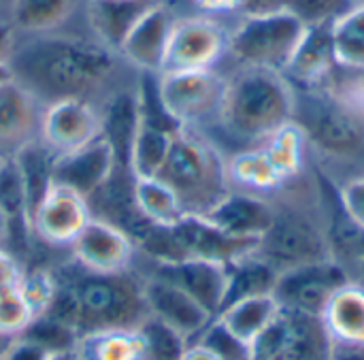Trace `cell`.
<instances>
[{
    "instance_id": "6da1fadb",
    "label": "cell",
    "mask_w": 364,
    "mask_h": 360,
    "mask_svg": "<svg viewBox=\"0 0 364 360\" xmlns=\"http://www.w3.org/2000/svg\"><path fill=\"white\" fill-rule=\"evenodd\" d=\"M124 60L94 36L43 32L15 34L11 77L43 107L64 98H92L111 85Z\"/></svg>"
},
{
    "instance_id": "7a4b0ae2",
    "label": "cell",
    "mask_w": 364,
    "mask_h": 360,
    "mask_svg": "<svg viewBox=\"0 0 364 360\" xmlns=\"http://www.w3.org/2000/svg\"><path fill=\"white\" fill-rule=\"evenodd\" d=\"M55 290L47 316L60 320L81 339L136 329L147 316L143 277L130 269L119 273H96L79 263L51 269Z\"/></svg>"
},
{
    "instance_id": "3957f363",
    "label": "cell",
    "mask_w": 364,
    "mask_h": 360,
    "mask_svg": "<svg viewBox=\"0 0 364 360\" xmlns=\"http://www.w3.org/2000/svg\"><path fill=\"white\" fill-rule=\"evenodd\" d=\"M294 124L309 162L335 186L364 177V109L331 85L294 88Z\"/></svg>"
},
{
    "instance_id": "277c9868",
    "label": "cell",
    "mask_w": 364,
    "mask_h": 360,
    "mask_svg": "<svg viewBox=\"0 0 364 360\" xmlns=\"http://www.w3.org/2000/svg\"><path fill=\"white\" fill-rule=\"evenodd\" d=\"M273 205V224L258 243L256 254L277 273L331 260L326 235L322 179L318 169L309 166L269 194Z\"/></svg>"
},
{
    "instance_id": "5b68a950",
    "label": "cell",
    "mask_w": 364,
    "mask_h": 360,
    "mask_svg": "<svg viewBox=\"0 0 364 360\" xmlns=\"http://www.w3.org/2000/svg\"><path fill=\"white\" fill-rule=\"evenodd\" d=\"M296 90L284 73L235 68L215 128L239 145L256 147L294 122Z\"/></svg>"
},
{
    "instance_id": "8992f818",
    "label": "cell",
    "mask_w": 364,
    "mask_h": 360,
    "mask_svg": "<svg viewBox=\"0 0 364 360\" xmlns=\"http://www.w3.org/2000/svg\"><path fill=\"white\" fill-rule=\"evenodd\" d=\"M177 196L186 216H207L230 190L228 154L196 128H177L156 175Z\"/></svg>"
},
{
    "instance_id": "52a82bcc",
    "label": "cell",
    "mask_w": 364,
    "mask_h": 360,
    "mask_svg": "<svg viewBox=\"0 0 364 360\" xmlns=\"http://www.w3.org/2000/svg\"><path fill=\"white\" fill-rule=\"evenodd\" d=\"M307 26L290 11L239 17L230 30L228 55L235 68H264L284 73L294 58Z\"/></svg>"
},
{
    "instance_id": "ba28073f",
    "label": "cell",
    "mask_w": 364,
    "mask_h": 360,
    "mask_svg": "<svg viewBox=\"0 0 364 360\" xmlns=\"http://www.w3.org/2000/svg\"><path fill=\"white\" fill-rule=\"evenodd\" d=\"M228 75L218 68L164 70L156 77L158 100L164 113L181 128L218 124L226 96Z\"/></svg>"
},
{
    "instance_id": "9c48e42d",
    "label": "cell",
    "mask_w": 364,
    "mask_h": 360,
    "mask_svg": "<svg viewBox=\"0 0 364 360\" xmlns=\"http://www.w3.org/2000/svg\"><path fill=\"white\" fill-rule=\"evenodd\" d=\"M333 339L320 316L282 309L250 344V360H331Z\"/></svg>"
},
{
    "instance_id": "30bf717a",
    "label": "cell",
    "mask_w": 364,
    "mask_h": 360,
    "mask_svg": "<svg viewBox=\"0 0 364 360\" xmlns=\"http://www.w3.org/2000/svg\"><path fill=\"white\" fill-rule=\"evenodd\" d=\"M352 280V273L331 258L279 273L273 297L282 309L322 318L335 292H339Z\"/></svg>"
},
{
    "instance_id": "8fae6325",
    "label": "cell",
    "mask_w": 364,
    "mask_h": 360,
    "mask_svg": "<svg viewBox=\"0 0 364 360\" xmlns=\"http://www.w3.org/2000/svg\"><path fill=\"white\" fill-rule=\"evenodd\" d=\"M228 38L230 30L215 17H181L175 21L171 32L164 70L218 68V64L228 55Z\"/></svg>"
},
{
    "instance_id": "7c38bea8",
    "label": "cell",
    "mask_w": 364,
    "mask_h": 360,
    "mask_svg": "<svg viewBox=\"0 0 364 360\" xmlns=\"http://www.w3.org/2000/svg\"><path fill=\"white\" fill-rule=\"evenodd\" d=\"M90 220L87 198L64 184L51 181L30 216V233L51 248H70Z\"/></svg>"
},
{
    "instance_id": "4fadbf2b",
    "label": "cell",
    "mask_w": 364,
    "mask_h": 360,
    "mask_svg": "<svg viewBox=\"0 0 364 360\" xmlns=\"http://www.w3.org/2000/svg\"><path fill=\"white\" fill-rule=\"evenodd\" d=\"M168 228L175 248V260H211L232 265L254 254L260 243L256 239L232 237L203 216H183Z\"/></svg>"
},
{
    "instance_id": "5bb4252c",
    "label": "cell",
    "mask_w": 364,
    "mask_h": 360,
    "mask_svg": "<svg viewBox=\"0 0 364 360\" xmlns=\"http://www.w3.org/2000/svg\"><path fill=\"white\" fill-rule=\"evenodd\" d=\"M100 111L87 98H64L43 107L38 139L55 154L75 152L100 137Z\"/></svg>"
},
{
    "instance_id": "9a60e30c",
    "label": "cell",
    "mask_w": 364,
    "mask_h": 360,
    "mask_svg": "<svg viewBox=\"0 0 364 360\" xmlns=\"http://www.w3.org/2000/svg\"><path fill=\"white\" fill-rule=\"evenodd\" d=\"M175 21L173 11L162 0H156L124 38L117 51L124 64L139 70V75H160Z\"/></svg>"
},
{
    "instance_id": "2e32d148",
    "label": "cell",
    "mask_w": 364,
    "mask_h": 360,
    "mask_svg": "<svg viewBox=\"0 0 364 360\" xmlns=\"http://www.w3.org/2000/svg\"><path fill=\"white\" fill-rule=\"evenodd\" d=\"M68 250L75 263L96 273L128 271L136 254V245L128 233L94 216Z\"/></svg>"
},
{
    "instance_id": "e0dca14e",
    "label": "cell",
    "mask_w": 364,
    "mask_h": 360,
    "mask_svg": "<svg viewBox=\"0 0 364 360\" xmlns=\"http://www.w3.org/2000/svg\"><path fill=\"white\" fill-rule=\"evenodd\" d=\"M117 171V160L109 141L100 134L92 143L55 156L51 169V181L64 184L85 196L87 201L113 177Z\"/></svg>"
},
{
    "instance_id": "ac0fdd59",
    "label": "cell",
    "mask_w": 364,
    "mask_h": 360,
    "mask_svg": "<svg viewBox=\"0 0 364 360\" xmlns=\"http://www.w3.org/2000/svg\"><path fill=\"white\" fill-rule=\"evenodd\" d=\"M143 299L149 316L162 320L164 324L181 333L190 344L213 320V316L190 295L151 273L143 277Z\"/></svg>"
},
{
    "instance_id": "d6986e66",
    "label": "cell",
    "mask_w": 364,
    "mask_h": 360,
    "mask_svg": "<svg viewBox=\"0 0 364 360\" xmlns=\"http://www.w3.org/2000/svg\"><path fill=\"white\" fill-rule=\"evenodd\" d=\"M43 105L13 77L0 83V160L15 158L38 139Z\"/></svg>"
},
{
    "instance_id": "ffe728a7",
    "label": "cell",
    "mask_w": 364,
    "mask_h": 360,
    "mask_svg": "<svg viewBox=\"0 0 364 360\" xmlns=\"http://www.w3.org/2000/svg\"><path fill=\"white\" fill-rule=\"evenodd\" d=\"M149 273L181 288L196 303H200L213 318L220 314L228 284V265L211 260L151 263Z\"/></svg>"
},
{
    "instance_id": "44dd1931",
    "label": "cell",
    "mask_w": 364,
    "mask_h": 360,
    "mask_svg": "<svg viewBox=\"0 0 364 360\" xmlns=\"http://www.w3.org/2000/svg\"><path fill=\"white\" fill-rule=\"evenodd\" d=\"M203 218L232 237L260 241L273 224V205L269 196L232 188Z\"/></svg>"
},
{
    "instance_id": "7402d4cb",
    "label": "cell",
    "mask_w": 364,
    "mask_h": 360,
    "mask_svg": "<svg viewBox=\"0 0 364 360\" xmlns=\"http://www.w3.org/2000/svg\"><path fill=\"white\" fill-rule=\"evenodd\" d=\"M339 64L335 58L333 21L307 26V32L284 70L286 79L294 88H320L326 85L337 73Z\"/></svg>"
},
{
    "instance_id": "603a6c76",
    "label": "cell",
    "mask_w": 364,
    "mask_h": 360,
    "mask_svg": "<svg viewBox=\"0 0 364 360\" xmlns=\"http://www.w3.org/2000/svg\"><path fill=\"white\" fill-rule=\"evenodd\" d=\"M100 111V134L113 147L117 166L130 171V152L132 143L141 124V100H139V85L134 88H119L113 90L105 100Z\"/></svg>"
},
{
    "instance_id": "cb8c5ba5",
    "label": "cell",
    "mask_w": 364,
    "mask_h": 360,
    "mask_svg": "<svg viewBox=\"0 0 364 360\" xmlns=\"http://www.w3.org/2000/svg\"><path fill=\"white\" fill-rule=\"evenodd\" d=\"M320 179H322V198H324V218H326L331 256L333 260L343 265L356 280V271L364 263V231L343 209L337 194V186L328 181L322 173Z\"/></svg>"
},
{
    "instance_id": "d4e9b609",
    "label": "cell",
    "mask_w": 364,
    "mask_h": 360,
    "mask_svg": "<svg viewBox=\"0 0 364 360\" xmlns=\"http://www.w3.org/2000/svg\"><path fill=\"white\" fill-rule=\"evenodd\" d=\"M154 2L156 0H85V19L92 36L117 53L132 26Z\"/></svg>"
},
{
    "instance_id": "484cf974",
    "label": "cell",
    "mask_w": 364,
    "mask_h": 360,
    "mask_svg": "<svg viewBox=\"0 0 364 360\" xmlns=\"http://www.w3.org/2000/svg\"><path fill=\"white\" fill-rule=\"evenodd\" d=\"M228 179L235 190L269 196L286 184L264 145L228 154Z\"/></svg>"
},
{
    "instance_id": "4316f807",
    "label": "cell",
    "mask_w": 364,
    "mask_h": 360,
    "mask_svg": "<svg viewBox=\"0 0 364 360\" xmlns=\"http://www.w3.org/2000/svg\"><path fill=\"white\" fill-rule=\"evenodd\" d=\"M322 322L337 344H364V286L358 280L346 284L328 301Z\"/></svg>"
},
{
    "instance_id": "83f0119b",
    "label": "cell",
    "mask_w": 364,
    "mask_h": 360,
    "mask_svg": "<svg viewBox=\"0 0 364 360\" xmlns=\"http://www.w3.org/2000/svg\"><path fill=\"white\" fill-rule=\"evenodd\" d=\"M83 0H11L9 26L15 34H43L60 30Z\"/></svg>"
},
{
    "instance_id": "f1b7e54d",
    "label": "cell",
    "mask_w": 364,
    "mask_h": 360,
    "mask_svg": "<svg viewBox=\"0 0 364 360\" xmlns=\"http://www.w3.org/2000/svg\"><path fill=\"white\" fill-rule=\"evenodd\" d=\"M173 122L151 120L141 113V124L130 152V175L132 177H156L168 156L175 130Z\"/></svg>"
},
{
    "instance_id": "f546056e",
    "label": "cell",
    "mask_w": 364,
    "mask_h": 360,
    "mask_svg": "<svg viewBox=\"0 0 364 360\" xmlns=\"http://www.w3.org/2000/svg\"><path fill=\"white\" fill-rule=\"evenodd\" d=\"M277 277H279V273L264 258H260L256 252L232 263V265H228V284H226V295H224V303H222L220 314L239 301H245L252 297L273 295Z\"/></svg>"
},
{
    "instance_id": "4dcf8cb0",
    "label": "cell",
    "mask_w": 364,
    "mask_h": 360,
    "mask_svg": "<svg viewBox=\"0 0 364 360\" xmlns=\"http://www.w3.org/2000/svg\"><path fill=\"white\" fill-rule=\"evenodd\" d=\"M282 307L273 295L264 297H252L245 301H239L230 307H226L218 320L232 333L237 335L243 344H252L277 316Z\"/></svg>"
},
{
    "instance_id": "1f68e13d",
    "label": "cell",
    "mask_w": 364,
    "mask_h": 360,
    "mask_svg": "<svg viewBox=\"0 0 364 360\" xmlns=\"http://www.w3.org/2000/svg\"><path fill=\"white\" fill-rule=\"evenodd\" d=\"M132 194L141 216L154 224L171 226L186 216L175 192L160 177H132Z\"/></svg>"
},
{
    "instance_id": "d6a6232c",
    "label": "cell",
    "mask_w": 364,
    "mask_h": 360,
    "mask_svg": "<svg viewBox=\"0 0 364 360\" xmlns=\"http://www.w3.org/2000/svg\"><path fill=\"white\" fill-rule=\"evenodd\" d=\"M333 43L339 68L364 73V6H352L333 21Z\"/></svg>"
},
{
    "instance_id": "836d02e7",
    "label": "cell",
    "mask_w": 364,
    "mask_h": 360,
    "mask_svg": "<svg viewBox=\"0 0 364 360\" xmlns=\"http://www.w3.org/2000/svg\"><path fill=\"white\" fill-rule=\"evenodd\" d=\"M83 360H143V342L136 329L107 331L79 342Z\"/></svg>"
},
{
    "instance_id": "e575fe53",
    "label": "cell",
    "mask_w": 364,
    "mask_h": 360,
    "mask_svg": "<svg viewBox=\"0 0 364 360\" xmlns=\"http://www.w3.org/2000/svg\"><path fill=\"white\" fill-rule=\"evenodd\" d=\"M136 331L143 342V360H181L190 346L181 333L154 316H147Z\"/></svg>"
},
{
    "instance_id": "d590c367",
    "label": "cell",
    "mask_w": 364,
    "mask_h": 360,
    "mask_svg": "<svg viewBox=\"0 0 364 360\" xmlns=\"http://www.w3.org/2000/svg\"><path fill=\"white\" fill-rule=\"evenodd\" d=\"M36 312L26 299L21 286H13L0 292V333L9 337H19L32 322Z\"/></svg>"
},
{
    "instance_id": "8d00e7d4",
    "label": "cell",
    "mask_w": 364,
    "mask_h": 360,
    "mask_svg": "<svg viewBox=\"0 0 364 360\" xmlns=\"http://www.w3.org/2000/svg\"><path fill=\"white\" fill-rule=\"evenodd\" d=\"M192 344H200L220 360H250V346L232 335L218 318H213Z\"/></svg>"
},
{
    "instance_id": "74e56055",
    "label": "cell",
    "mask_w": 364,
    "mask_h": 360,
    "mask_svg": "<svg viewBox=\"0 0 364 360\" xmlns=\"http://www.w3.org/2000/svg\"><path fill=\"white\" fill-rule=\"evenodd\" d=\"M21 337H28V339L41 344L49 352L70 350V348L79 346V337L75 335V331L47 314L34 318V322L21 333Z\"/></svg>"
},
{
    "instance_id": "f35d334b",
    "label": "cell",
    "mask_w": 364,
    "mask_h": 360,
    "mask_svg": "<svg viewBox=\"0 0 364 360\" xmlns=\"http://www.w3.org/2000/svg\"><path fill=\"white\" fill-rule=\"evenodd\" d=\"M354 6V0H292L290 13H294L305 26L331 23Z\"/></svg>"
},
{
    "instance_id": "ab89813d",
    "label": "cell",
    "mask_w": 364,
    "mask_h": 360,
    "mask_svg": "<svg viewBox=\"0 0 364 360\" xmlns=\"http://www.w3.org/2000/svg\"><path fill=\"white\" fill-rule=\"evenodd\" d=\"M339 201L348 216L364 231V177H356L337 186Z\"/></svg>"
},
{
    "instance_id": "60d3db41",
    "label": "cell",
    "mask_w": 364,
    "mask_h": 360,
    "mask_svg": "<svg viewBox=\"0 0 364 360\" xmlns=\"http://www.w3.org/2000/svg\"><path fill=\"white\" fill-rule=\"evenodd\" d=\"M49 356H51V352L47 348H43L41 344L19 335L9 346L4 360H47Z\"/></svg>"
},
{
    "instance_id": "b9f144b4",
    "label": "cell",
    "mask_w": 364,
    "mask_h": 360,
    "mask_svg": "<svg viewBox=\"0 0 364 360\" xmlns=\"http://www.w3.org/2000/svg\"><path fill=\"white\" fill-rule=\"evenodd\" d=\"M292 0H241L239 6V17H250V15H271L279 11H288Z\"/></svg>"
},
{
    "instance_id": "7bdbcfd3",
    "label": "cell",
    "mask_w": 364,
    "mask_h": 360,
    "mask_svg": "<svg viewBox=\"0 0 364 360\" xmlns=\"http://www.w3.org/2000/svg\"><path fill=\"white\" fill-rule=\"evenodd\" d=\"M21 277H23V269H21L19 260L11 252L0 250V292L17 286L21 282Z\"/></svg>"
},
{
    "instance_id": "ee69618b",
    "label": "cell",
    "mask_w": 364,
    "mask_h": 360,
    "mask_svg": "<svg viewBox=\"0 0 364 360\" xmlns=\"http://www.w3.org/2000/svg\"><path fill=\"white\" fill-rule=\"evenodd\" d=\"M15 43V32L9 26V21H0V83L11 79V68H9V53Z\"/></svg>"
},
{
    "instance_id": "f6af8a7d",
    "label": "cell",
    "mask_w": 364,
    "mask_h": 360,
    "mask_svg": "<svg viewBox=\"0 0 364 360\" xmlns=\"http://www.w3.org/2000/svg\"><path fill=\"white\" fill-rule=\"evenodd\" d=\"M331 360H364V344H337V342H333Z\"/></svg>"
},
{
    "instance_id": "bcb514c9",
    "label": "cell",
    "mask_w": 364,
    "mask_h": 360,
    "mask_svg": "<svg viewBox=\"0 0 364 360\" xmlns=\"http://www.w3.org/2000/svg\"><path fill=\"white\" fill-rule=\"evenodd\" d=\"M200 9L209 13H239L241 0H194Z\"/></svg>"
},
{
    "instance_id": "7dc6e473",
    "label": "cell",
    "mask_w": 364,
    "mask_h": 360,
    "mask_svg": "<svg viewBox=\"0 0 364 360\" xmlns=\"http://www.w3.org/2000/svg\"><path fill=\"white\" fill-rule=\"evenodd\" d=\"M15 231H13V222L9 218V213L2 209L0 205V250L2 252H11V243H13ZM13 254V252H11Z\"/></svg>"
},
{
    "instance_id": "c3c4849f",
    "label": "cell",
    "mask_w": 364,
    "mask_h": 360,
    "mask_svg": "<svg viewBox=\"0 0 364 360\" xmlns=\"http://www.w3.org/2000/svg\"><path fill=\"white\" fill-rule=\"evenodd\" d=\"M181 360H220V359H218L213 352H209L207 348H203L200 344H190Z\"/></svg>"
},
{
    "instance_id": "681fc988",
    "label": "cell",
    "mask_w": 364,
    "mask_h": 360,
    "mask_svg": "<svg viewBox=\"0 0 364 360\" xmlns=\"http://www.w3.org/2000/svg\"><path fill=\"white\" fill-rule=\"evenodd\" d=\"M47 360H83L79 348H70V350H60V352H51V356Z\"/></svg>"
},
{
    "instance_id": "f907efd6",
    "label": "cell",
    "mask_w": 364,
    "mask_h": 360,
    "mask_svg": "<svg viewBox=\"0 0 364 360\" xmlns=\"http://www.w3.org/2000/svg\"><path fill=\"white\" fill-rule=\"evenodd\" d=\"M13 339H15V337H9V335H2V333H0V360H4V354H6L9 346L13 344Z\"/></svg>"
},
{
    "instance_id": "816d5d0a",
    "label": "cell",
    "mask_w": 364,
    "mask_h": 360,
    "mask_svg": "<svg viewBox=\"0 0 364 360\" xmlns=\"http://www.w3.org/2000/svg\"><path fill=\"white\" fill-rule=\"evenodd\" d=\"M356 280H358V282L364 286V263L358 267V271H356Z\"/></svg>"
},
{
    "instance_id": "f5cc1de1",
    "label": "cell",
    "mask_w": 364,
    "mask_h": 360,
    "mask_svg": "<svg viewBox=\"0 0 364 360\" xmlns=\"http://www.w3.org/2000/svg\"><path fill=\"white\" fill-rule=\"evenodd\" d=\"M356 4H358V6H364V0H354V6H356Z\"/></svg>"
}]
</instances>
